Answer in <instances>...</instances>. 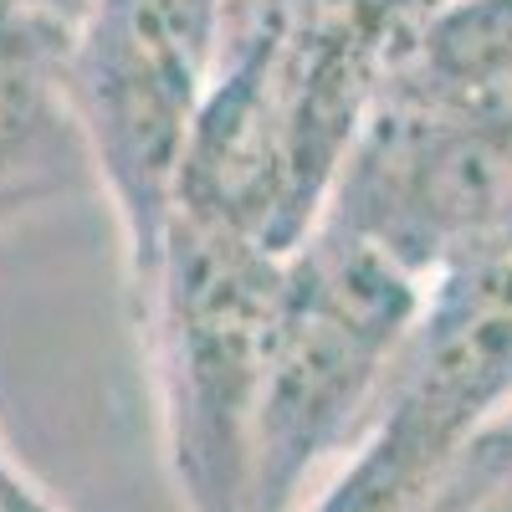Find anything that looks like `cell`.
I'll use <instances>...</instances> for the list:
<instances>
[{
    "label": "cell",
    "instance_id": "7",
    "mask_svg": "<svg viewBox=\"0 0 512 512\" xmlns=\"http://www.w3.org/2000/svg\"><path fill=\"white\" fill-rule=\"evenodd\" d=\"M415 512H512V405L456 456Z\"/></svg>",
    "mask_w": 512,
    "mask_h": 512
},
{
    "label": "cell",
    "instance_id": "1",
    "mask_svg": "<svg viewBox=\"0 0 512 512\" xmlns=\"http://www.w3.org/2000/svg\"><path fill=\"white\" fill-rule=\"evenodd\" d=\"M282 251L175 210L159 267L128 297L180 512H256V410Z\"/></svg>",
    "mask_w": 512,
    "mask_h": 512
},
{
    "label": "cell",
    "instance_id": "3",
    "mask_svg": "<svg viewBox=\"0 0 512 512\" xmlns=\"http://www.w3.org/2000/svg\"><path fill=\"white\" fill-rule=\"evenodd\" d=\"M333 221L425 287L512 267V134L384 82L338 164Z\"/></svg>",
    "mask_w": 512,
    "mask_h": 512
},
{
    "label": "cell",
    "instance_id": "6",
    "mask_svg": "<svg viewBox=\"0 0 512 512\" xmlns=\"http://www.w3.org/2000/svg\"><path fill=\"white\" fill-rule=\"evenodd\" d=\"M384 82L512 134V0H441Z\"/></svg>",
    "mask_w": 512,
    "mask_h": 512
},
{
    "label": "cell",
    "instance_id": "5",
    "mask_svg": "<svg viewBox=\"0 0 512 512\" xmlns=\"http://www.w3.org/2000/svg\"><path fill=\"white\" fill-rule=\"evenodd\" d=\"M72 36L36 0H0V231L62 200L98 195L67 88Z\"/></svg>",
    "mask_w": 512,
    "mask_h": 512
},
{
    "label": "cell",
    "instance_id": "4",
    "mask_svg": "<svg viewBox=\"0 0 512 512\" xmlns=\"http://www.w3.org/2000/svg\"><path fill=\"white\" fill-rule=\"evenodd\" d=\"M512 405V267L431 287L364 431L297 512H415Z\"/></svg>",
    "mask_w": 512,
    "mask_h": 512
},
{
    "label": "cell",
    "instance_id": "8",
    "mask_svg": "<svg viewBox=\"0 0 512 512\" xmlns=\"http://www.w3.org/2000/svg\"><path fill=\"white\" fill-rule=\"evenodd\" d=\"M0 512H67V507H57V497L11 456L6 441H0Z\"/></svg>",
    "mask_w": 512,
    "mask_h": 512
},
{
    "label": "cell",
    "instance_id": "9",
    "mask_svg": "<svg viewBox=\"0 0 512 512\" xmlns=\"http://www.w3.org/2000/svg\"><path fill=\"white\" fill-rule=\"evenodd\" d=\"M36 6L41 11H47V16H57L62 26H82V21H88V11H93V0H36Z\"/></svg>",
    "mask_w": 512,
    "mask_h": 512
},
{
    "label": "cell",
    "instance_id": "2",
    "mask_svg": "<svg viewBox=\"0 0 512 512\" xmlns=\"http://www.w3.org/2000/svg\"><path fill=\"white\" fill-rule=\"evenodd\" d=\"M431 287L374 241L318 221L282 251L256 410V512H297L374 415Z\"/></svg>",
    "mask_w": 512,
    "mask_h": 512
}]
</instances>
